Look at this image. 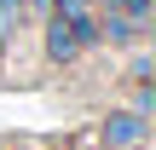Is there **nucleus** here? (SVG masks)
I'll return each instance as SVG.
<instances>
[{
    "instance_id": "obj_1",
    "label": "nucleus",
    "mask_w": 156,
    "mask_h": 150,
    "mask_svg": "<svg viewBox=\"0 0 156 150\" xmlns=\"http://www.w3.org/2000/svg\"><path fill=\"white\" fill-rule=\"evenodd\" d=\"M81 46H87V40L75 35V23H69L64 12H46V58H52V64H69Z\"/></svg>"
},
{
    "instance_id": "obj_2",
    "label": "nucleus",
    "mask_w": 156,
    "mask_h": 150,
    "mask_svg": "<svg viewBox=\"0 0 156 150\" xmlns=\"http://www.w3.org/2000/svg\"><path fill=\"white\" fill-rule=\"evenodd\" d=\"M104 139H110L116 150H133L139 139H145V116H139V110H116V116L104 121Z\"/></svg>"
}]
</instances>
